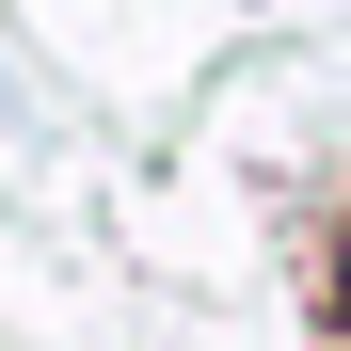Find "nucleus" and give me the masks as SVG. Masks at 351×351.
<instances>
[{"label":"nucleus","instance_id":"f257e3e1","mask_svg":"<svg viewBox=\"0 0 351 351\" xmlns=\"http://www.w3.org/2000/svg\"><path fill=\"white\" fill-rule=\"evenodd\" d=\"M335 335H351V240H335Z\"/></svg>","mask_w":351,"mask_h":351}]
</instances>
